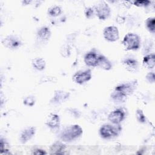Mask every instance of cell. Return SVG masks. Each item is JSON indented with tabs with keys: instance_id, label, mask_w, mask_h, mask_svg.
Listing matches in <instances>:
<instances>
[{
	"instance_id": "cell-1",
	"label": "cell",
	"mask_w": 155,
	"mask_h": 155,
	"mask_svg": "<svg viewBox=\"0 0 155 155\" xmlns=\"http://www.w3.org/2000/svg\"><path fill=\"white\" fill-rule=\"evenodd\" d=\"M137 86L136 80L119 84L115 87L113 92L111 94V97L116 102H124L127 96L133 93Z\"/></svg>"
},
{
	"instance_id": "cell-2",
	"label": "cell",
	"mask_w": 155,
	"mask_h": 155,
	"mask_svg": "<svg viewBox=\"0 0 155 155\" xmlns=\"http://www.w3.org/2000/svg\"><path fill=\"white\" fill-rule=\"evenodd\" d=\"M83 130L79 125L74 124L66 127L61 133L60 138L64 142H71L79 137Z\"/></svg>"
},
{
	"instance_id": "cell-3",
	"label": "cell",
	"mask_w": 155,
	"mask_h": 155,
	"mask_svg": "<svg viewBox=\"0 0 155 155\" xmlns=\"http://www.w3.org/2000/svg\"><path fill=\"white\" fill-rule=\"evenodd\" d=\"M122 44L125 50H136L140 45V37L136 33H127L122 41Z\"/></svg>"
},
{
	"instance_id": "cell-4",
	"label": "cell",
	"mask_w": 155,
	"mask_h": 155,
	"mask_svg": "<svg viewBox=\"0 0 155 155\" xmlns=\"http://www.w3.org/2000/svg\"><path fill=\"white\" fill-rule=\"evenodd\" d=\"M121 129L119 124H104L99 129V134L104 139H110L117 136Z\"/></svg>"
},
{
	"instance_id": "cell-5",
	"label": "cell",
	"mask_w": 155,
	"mask_h": 155,
	"mask_svg": "<svg viewBox=\"0 0 155 155\" xmlns=\"http://www.w3.org/2000/svg\"><path fill=\"white\" fill-rule=\"evenodd\" d=\"M93 8L96 15L101 20H105L108 18L111 13L109 5L104 1L98 3Z\"/></svg>"
},
{
	"instance_id": "cell-6",
	"label": "cell",
	"mask_w": 155,
	"mask_h": 155,
	"mask_svg": "<svg viewBox=\"0 0 155 155\" xmlns=\"http://www.w3.org/2000/svg\"><path fill=\"white\" fill-rule=\"evenodd\" d=\"M91 71L90 70H80L76 72L72 77L73 81L78 84H83L91 79Z\"/></svg>"
},
{
	"instance_id": "cell-7",
	"label": "cell",
	"mask_w": 155,
	"mask_h": 155,
	"mask_svg": "<svg viewBox=\"0 0 155 155\" xmlns=\"http://www.w3.org/2000/svg\"><path fill=\"white\" fill-rule=\"evenodd\" d=\"M103 36L105 39L109 42L116 41L119 38L118 28L115 26L106 27L103 30Z\"/></svg>"
},
{
	"instance_id": "cell-8",
	"label": "cell",
	"mask_w": 155,
	"mask_h": 155,
	"mask_svg": "<svg viewBox=\"0 0 155 155\" xmlns=\"http://www.w3.org/2000/svg\"><path fill=\"white\" fill-rule=\"evenodd\" d=\"M125 117V113L121 108L113 110L108 114V119L113 124H119Z\"/></svg>"
},
{
	"instance_id": "cell-9",
	"label": "cell",
	"mask_w": 155,
	"mask_h": 155,
	"mask_svg": "<svg viewBox=\"0 0 155 155\" xmlns=\"http://www.w3.org/2000/svg\"><path fill=\"white\" fill-rule=\"evenodd\" d=\"M2 43L5 47L11 49L16 48L21 45L20 39L13 35H9L4 38L2 41Z\"/></svg>"
},
{
	"instance_id": "cell-10",
	"label": "cell",
	"mask_w": 155,
	"mask_h": 155,
	"mask_svg": "<svg viewBox=\"0 0 155 155\" xmlns=\"http://www.w3.org/2000/svg\"><path fill=\"white\" fill-rule=\"evenodd\" d=\"M36 128L34 127H28L25 128L20 134V141L25 143L30 140L35 134Z\"/></svg>"
},
{
	"instance_id": "cell-11",
	"label": "cell",
	"mask_w": 155,
	"mask_h": 155,
	"mask_svg": "<svg viewBox=\"0 0 155 155\" xmlns=\"http://www.w3.org/2000/svg\"><path fill=\"white\" fill-rule=\"evenodd\" d=\"M45 124L52 129L58 128L60 125V118L59 115L55 113L49 114L46 118Z\"/></svg>"
},
{
	"instance_id": "cell-12",
	"label": "cell",
	"mask_w": 155,
	"mask_h": 155,
	"mask_svg": "<svg viewBox=\"0 0 155 155\" xmlns=\"http://www.w3.org/2000/svg\"><path fill=\"white\" fill-rule=\"evenodd\" d=\"M70 93L67 91L62 90H56L54 91V94L51 100V102L53 104H59L64 102L68 99Z\"/></svg>"
},
{
	"instance_id": "cell-13",
	"label": "cell",
	"mask_w": 155,
	"mask_h": 155,
	"mask_svg": "<svg viewBox=\"0 0 155 155\" xmlns=\"http://www.w3.org/2000/svg\"><path fill=\"white\" fill-rule=\"evenodd\" d=\"M66 149L65 145L60 141L54 142L50 147V153L52 154H64Z\"/></svg>"
},
{
	"instance_id": "cell-14",
	"label": "cell",
	"mask_w": 155,
	"mask_h": 155,
	"mask_svg": "<svg viewBox=\"0 0 155 155\" xmlns=\"http://www.w3.org/2000/svg\"><path fill=\"white\" fill-rule=\"evenodd\" d=\"M122 64L125 68L130 72H136L139 67L138 62L133 58H127L123 61Z\"/></svg>"
},
{
	"instance_id": "cell-15",
	"label": "cell",
	"mask_w": 155,
	"mask_h": 155,
	"mask_svg": "<svg viewBox=\"0 0 155 155\" xmlns=\"http://www.w3.org/2000/svg\"><path fill=\"white\" fill-rule=\"evenodd\" d=\"M98 55L94 51H89L84 56V62L89 67H96L97 65Z\"/></svg>"
},
{
	"instance_id": "cell-16",
	"label": "cell",
	"mask_w": 155,
	"mask_h": 155,
	"mask_svg": "<svg viewBox=\"0 0 155 155\" xmlns=\"http://www.w3.org/2000/svg\"><path fill=\"white\" fill-rule=\"evenodd\" d=\"M37 38L40 41H45L49 39L51 36V31L48 27H42L40 28L37 32Z\"/></svg>"
},
{
	"instance_id": "cell-17",
	"label": "cell",
	"mask_w": 155,
	"mask_h": 155,
	"mask_svg": "<svg viewBox=\"0 0 155 155\" xmlns=\"http://www.w3.org/2000/svg\"><path fill=\"white\" fill-rule=\"evenodd\" d=\"M142 64L144 67L148 69H153L155 66V55L151 53L145 55L142 61Z\"/></svg>"
},
{
	"instance_id": "cell-18",
	"label": "cell",
	"mask_w": 155,
	"mask_h": 155,
	"mask_svg": "<svg viewBox=\"0 0 155 155\" xmlns=\"http://www.w3.org/2000/svg\"><path fill=\"white\" fill-rule=\"evenodd\" d=\"M105 70H110L112 68L111 62L104 55H99L97 59V65Z\"/></svg>"
},
{
	"instance_id": "cell-19",
	"label": "cell",
	"mask_w": 155,
	"mask_h": 155,
	"mask_svg": "<svg viewBox=\"0 0 155 155\" xmlns=\"http://www.w3.org/2000/svg\"><path fill=\"white\" fill-rule=\"evenodd\" d=\"M32 66L37 70L42 71L45 69L46 62L45 60L41 58H36L31 61Z\"/></svg>"
},
{
	"instance_id": "cell-20",
	"label": "cell",
	"mask_w": 155,
	"mask_h": 155,
	"mask_svg": "<svg viewBox=\"0 0 155 155\" xmlns=\"http://www.w3.org/2000/svg\"><path fill=\"white\" fill-rule=\"evenodd\" d=\"M62 12L61 7L59 5H54L48 9V14L52 17H56L60 15Z\"/></svg>"
},
{
	"instance_id": "cell-21",
	"label": "cell",
	"mask_w": 155,
	"mask_h": 155,
	"mask_svg": "<svg viewBox=\"0 0 155 155\" xmlns=\"http://www.w3.org/2000/svg\"><path fill=\"white\" fill-rule=\"evenodd\" d=\"M155 18L154 17H149L145 21V25L147 30L152 33H154L155 31Z\"/></svg>"
},
{
	"instance_id": "cell-22",
	"label": "cell",
	"mask_w": 155,
	"mask_h": 155,
	"mask_svg": "<svg viewBox=\"0 0 155 155\" xmlns=\"http://www.w3.org/2000/svg\"><path fill=\"white\" fill-rule=\"evenodd\" d=\"M35 101H36V99H35L34 96H28L26 97L24 99L23 102H24V104L27 105V106L32 107V106H33L35 105Z\"/></svg>"
},
{
	"instance_id": "cell-23",
	"label": "cell",
	"mask_w": 155,
	"mask_h": 155,
	"mask_svg": "<svg viewBox=\"0 0 155 155\" xmlns=\"http://www.w3.org/2000/svg\"><path fill=\"white\" fill-rule=\"evenodd\" d=\"M1 154H8L9 151V148H8V144L2 140V139H1Z\"/></svg>"
},
{
	"instance_id": "cell-24",
	"label": "cell",
	"mask_w": 155,
	"mask_h": 155,
	"mask_svg": "<svg viewBox=\"0 0 155 155\" xmlns=\"http://www.w3.org/2000/svg\"><path fill=\"white\" fill-rule=\"evenodd\" d=\"M136 117L137 120L140 123H145L146 122V117L140 109H137L136 111Z\"/></svg>"
},
{
	"instance_id": "cell-25",
	"label": "cell",
	"mask_w": 155,
	"mask_h": 155,
	"mask_svg": "<svg viewBox=\"0 0 155 155\" xmlns=\"http://www.w3.org/2000/svg\"><path fill=\"white\" fill-rule=\"evenodd\" d=\"M133 4L137 7H147L151 4V1L149 0H137L134 1Z\"/></svg>"
},
{
	"instance_id": "cell-26",
	"label": "cell",
	"mask_w": 155,
	"mask_h": 155,
	"mask_svg": "<svg viewBox=\"0 0 155 155\" xmlns=\"http://www.w3.org/2000/svg\"><path fill=\"white\" fill-rule=\"evenodd\" d=\"M146 79L147 80L150 82V83H154V81H155V78H154V73L153 71H150L148 72L147 75H146Z\"/></svg>"
},
{
	"instance_id": "cell-27",
	"label": "cell",
	"mask_w": 155,
	"mask_h": 155,
	"mask_svg": "<svg viewBox=\"0 0 155 155\" xmlns=\"http://www.w3.org/2000/svg\"><path fill=\"white\" fill-rule=\"evenodd\" d=\"M93 13H94L93 8L87 7V8H85V16L87 18H90V17H91L93 16Z\"/></svg>"
},
{
	"instance_id": "cell-28",
	"label": "cell",
	"mask_w": 155,
	"mask_h": 155,
	"mask_svg": "<svg viewBox=\"0 0 155 155\" xmlns=\"http://www.w3.org/2000/svg\"><path fill=\"white\" fill-rule=\"evenodd\" d=\"M33 154H36V155H40V154H47V153L42 149H36L35 150V151H33Z\"/></svg>"
}]
</instances>
